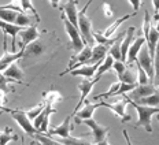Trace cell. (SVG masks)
<instances>
[{"label": "cell", "instance_id": "22", "mask_svg": "<svg viewBox=\"0 0 159 145\" xmlns=\"http://www.w3.org/2000/svg\"><path fill=\"white\" fill-rule=\"evenodd\" d=\"M32 137L37 141V144L36 145H62L59 141H56L55 138H51V137L45 136L44 133H40V131H37L36 134H33Z\"/></svg>", "mask_w": 159, "mask_h": 145}, {"label": "cell", "instance_id": "3", "mask_svg": "<svg viewBox=\"0 0 159 145\" xmlns=\"http://www.w3.org/2000/svg\"><path fill=\"white\" fill-rule=\"evenodd\" d=\"M91 55H92V47H89V45L85 44L84 48H82L81 51L77 52L74 56H71V60H70V63H69V67L66 68L63 72H61V75L67 74L69 71L74 70V68L80 67V66L89 64V60H91Z\"/></svg>", "mask_w": 159, "mask_h": 145}, {"label": "cell", "instance_id": "35", "mask_svg": "<svg viewBox=\"0 0 159 145\" xmlns=\"http://www.w3.org/2000/svg\"><path fill=\"white\" fill-rule=\"evenodd\" d=\"M112 68L115 70L117 77L119 78L122 75V72L125 71V68H126V64H125V62H122V60H114V63H112Z\"/></svg>", "mask_w": 159, "mask_h": 145}, {"label": "cell", "instance_id": "28", "mask_svg": "<svg viewBox=\"0 0 159 145\" xmlns=\"http://www.w3.org/2000/svg\"><path fill=\"white\" fill-rule=\"evenodd\" d=\"M19 3H21V7H22V11L24 12H32L33 15H34L36 18V22H40V15L37 12V10L34 8V6H33V2L32 0H19Z\"/></svg>", "mask_w": 159, "mask_h": 145}, {"label": "cell", "instance_id": "31", "mask_svg": "<svg viewBox=\"0 0 159 145\" xmlns=\"http://www.w3.org/2000/svg\"><path fill=\"white\" fill-rule=\"evenodd\" d=\"M136 67H137V84H140V85H145V84H150V82H152L150 80V77L147 75V72H145V70L143 67H141L140 64H139V62L136 60Z\"/></svg>", "mask_w": 159, "mask_h": 145}, {"label": "cell", "instance_id": "30", "mask_svg": "<svg viewBox=\"0 0 159 145\" xmlns=\"http://www.w3.org/2000/svg\"><path fill=\"white\" fill-rule=\"evenodd\" d=\"M15 25H18V26H21V28H25V26H30L32 25V18H30V15L28 14V12H18V15H16V18H15V22H14Z\"/></svg>", "mask_w": 159, "mask_h": 145}, {"label": "cell", "instance_id": "36", "mask_svg": "<svg viewBox=\"0 0 159 145\" xmlns=\"http://www.w3.org/2000/svg\"><path fill=\"white\" fill-rule=\"evenodd\" d=\"M102 10H103V15L106 18H112L114 16V10H112V7L108 3H103L102 4Z\"/></svg>", "mask_w": 159, "mask_h": 145}, {"label": "cell", "instance_id": "18", "mask_svg": "<svg viewBox=\"0 0 159 145\" xmlns=\"http://www.w3.org/2000/svg\"><path fill=\"white\" fill-rule=\"evenodd\" d=\"M3 74H4L6 77H7L8 80H11V81H22L24 80V77H25L24 70L19 67L18 60L12 62L10 66H7V68L3 71Z\"/></svg>", "mask_w": 159, "mask_h": 145}, {"label": "cell", "instance_id": "15", "mask_svg": "<svg viewBox=\"0 0 159 145\" xmlns=\"http://www.w3.org/2000/svg\"><path fill=\"white\" fill-rule=\"evenodd\" d=\"M0 29L4 32V37L6 36H11V52H15V38L18 36V33L22 30L21 26L15 25V24H8V22H4L0 19Z\"/></svg>", "mask_w": 159, "mask_h": 145}, {"label": "cell", "instance_id": "7", "mask_svg": "<svg viewBox=\"0 0 159 145\" xmlns=\"http://www.w3.org/2000/svg\"><path fill=\"white\" fill-rule=\"evenodd\" d=\"M100 107H107L110 108L111 111H114L115 114L118 115L119 118H121V121L124 122H129L132 119V116L126 112V107H128V101L124 99H121V100L118 101H114V103H106V101H100Z\"/></svg>", "mask_w": 159, "mask_h": 145}, {"label": "cell", "instance_id": "5", "mask_svg": "<svg viewBox=\"0 0 159 145\" xmlns=\"http://www.w3.org/2000/svg\"><path fill=\"white\" fill-rule=\"evenodd\" d=\"M84 123L85 126H88L89 129L92 130V136H93V140H95V144H99L102 143L103 140H106L108 136V131H110V127L107 126H102L96 122L93 118H89V119H84L81 122Z\"/></svg>", "mask_w": 159, "mask_h": 145}, {"label": "cell", "instance_id": "44", "mask_svg": "<svg viewBox=\"0 0 159 145\" xmlns=\"http://www.w3.org/2000/svg\"><path fill=\"white\" fill-rule=\"evenodd\" d=\"M95 145H110V143H108V141H107V138H106V140H103V141H102V143L95 144Z\"/></svg>", "mask_w": 159, "mask_h": 145}, {"label": "cell", "instance_id": "39", "mask_svg": "<svg viewBox=\"0 0 159 145\" xmlns=\"http://www.w3.org/2000/svg\"><path fill=\"white\" fill-rule=\"evenodd\" d=\"M152 84L155 85L158 89H159V70H155V74H154V80H152Z\"/></svg>", "mask_w": 159, "mask_h": 145}, {"label": "cell", "instance_id": "27", "mask_svg": "<svg viewBox=\"0 0 159 145\" xmlns=\"http://www.w3.org/2000/svg\"><path fill=\"white\" fill-rule=\"evenodd\" d=\"M16 15H18V11H14V10H8V8H2V7H0V19H2V21L8 22V24H14Z\"/></svg>", "mask_w": 159, "mask_h": 145}, {"label": "cell", "instance_id": "25", "mask_svg": "<svg viewBox=\"0 0 159 145\" xmlns=\"http://www.w3.org/2000/svg\"><path fill=\"white\" fill-rule=\"evenodd\" d=\"M16 140H18V136L12 134V129L10 126H7L4 131L0 133V145H7L10 141H16Z\"/></svg>", "mask_w": 159, "mask_h": 145}, {"label": "cell", "instance_id": "14", "mask_svg": "<svg viewBox=\"0 0 159 145\" xmlns=\"http://www.w3.org/2000/svg\"><path fill=\"white\" fill-rule=\"evenodd\" d=\"M145 44V37L144 36H137V37L133 38V41H132L130 47L128 49V55H126V62L129 64L134 63L136 59H137V55L139 52H140V49L143 48V45Z\"/></svg>", "mask_w": 159, "mask_h": 145}, {"label": "cell", "instance_id": "19", "mask_svg": "<svg viewBox=\"0 0 159 145\" xmlns=\"http://www.w3.org/2000/svg\"><path fill=\"white\" fill-rule=\"evenodd\" d=\"M102 62H99V63H93V64H84V66H80V67L74 68V70L69 71L71 75H74V77H77V75H81V77H85V78H92L93 75L96 74V70H98L99 64H100Z\"/></svg>", "mask_w": 159, "mask_h": 145}, {"label": "cell", "instance_id": "17", "mask_svg": "<svg viewBox=\"0 0 159 145\" xmlns=\"http://www.w3.org/2000/svg\"><path fill=\"white\" fill-rule=\"evenodd\" d=\"M108 48H110L108 44H95L93 47H92V55H91L89 64L103 62V59L107 56V54H108Z\"/></svg>", "mask_w": 159, "mask_h": 145}, {"label": "cell", "instance_id": "37", "mask_svg": "<svg viewBox=\"0 0 159 145\" xmlns=\"http://www.w3.org/2000/svg\"><path fill=\"white\" fill-rule=\"evenodd\" d=\"M154 70H159V40H158L155 54H154Z\"/></svg>", "mask_w": 159, "mask_h": 145}, {"label": "cell", "instance_id": "34", "mask_svg": "<svg viewBox=\"0 0 159 145\" xmlns=\"http://www.w3.org/2000/svg\"><path fill=\"white\" fill-rule=\"evenodd\" d=\"M10 82H11V80H8V78L0 71V90H2L3 93H8L10 92V86H8Z\"/></svg>", "mask_w": 159, "mask_h": 145}, {"label": "cell", "instance_id": "26", "mask_svg": "<svg viewBox=\"0 0 159 145\" xmlns=\"http://www.w3.org/2000/svg\"><path fill=\"white\" fill-rule=\"evenodd\" d=\"M137 103L144 105H151V107H159V89H157V92H154L150 96L140 99Z\"/></svg>", "mask_w": 159, "mask_h": 145}, {"label": "cell", "instance_id": "29", "mask_svg": "<svg viewBox=\"0 0 159 145\" xmlns=\"http://www.w3.org/2000/svg\"><path fill=\"white\" fill-rule=\"evenodd\" d=\"M56 141H59L62 145H93L88 141L82 140V138H75V137H67V138H56Z\"/></svg>", "mask_w": 159, "mask_h": 145}, {"label": "cell", "instance_id": "1", "mask_svg": "<svg viewBox=\"0 0 159 145\" xmlns=\"http://www.w3.org/2000/svg\"><path fill=\"white\" fill-rule=\"evenodd\" d=\"M125 97V100L128 101L129 104H132L133 107L136 108L139 114V121L136 122L134 127H144L147 133H152V125H151V118L152 115L155 114H159V107H151V105H144V104H140L137 101H133L130 100L126 94H122Z\"/></svg>", "mask_w": 159, "mask_h": 145}, {"label": "cell", "instance_id": "45", "mask_svg": "<svg viewBox=\"0 0 159 145\" xmlns=\"http://www.w3.org/2000/svg\"><path fill=\"white\" fill-rule=\"evenodd\" d=\"M0 133H2V131H0Z\"/></svg>", "mask_w": 159, "mask_h": 145}, {"label": "cell", "instance_id": "2", "mask_svg": "<svg viewBox=\"0 0 159 145\" xmlns=\"http://www.w3.org/2000/svg\"><path fill=\"white\" fill-rule=\"evenodd\" d=\"M61 18H62V22H63L65 30H66V33H67L70 41H71V47H73V49H74L75 54H77V52L81 51V49L84 48V45H85V42H84V40H82V37H81V33H80L77 26H74L67 18H66L63 12H62Z\"/></svg>", "mask_w": 159, "mask_h": 145}, {"label": "cell", "instance_id": "33", "mask_svg": "<svg viewBox=\"0 0 159 145\" xmlns=\"http://www.w3.org/2000/svg\"><path fill=\"white\" fill-rule=\"evenodd\" d=\"M44 107H45V103H40L39 105H36V107H33V108H30L29 111H25L26 112V115H28V118L30 119L32 122H33V119H34L37 115L41 112L43 110H44Z\"/></svg>", "mask_w": 159, "mask_h": 145}, {"label": "cell", "instance_id": "40", "mask_svg": "<svg viewBox=\"0 0 159 145\" xmlns=\"http://www.w3.org/2000/svg\"><path fill=\"white\" fill-rule=\"evenodd\" d=\"M154 21H155V26H154V28L159 32V12H155V15H154Z\"/></svg>", "mask_w": 159, "mask_h": 145}, {"label": "cell", "instance_id": "8", "mask_svg": "<svg viewBox=\"0 0 159 145\" xmlns=\"http://www.w3.org/2000/svg\"><path fill=\"white\" fill-rule=\"evenodd\" d=\"M98 82V80L96 78H93V80H84V81H81L80 84L77 85V88L80 89V92H81V97H80V100H78V104L75 105V108H74V111L71 112V115H74L77 111L80 110V108L84 105L85 103V100H87V97L89 96V93L92 92V89H93L95 86V84Z\"/></svg>", "mask_w": 159, "mask_h": 145}, {"label": "cell", "instance_id": "41", "mask_svg": "<svg viewBox=\"0 0 159 145\" xmlns=\"http://www.w3.org/2000/svg\"><path fill=\"white\" fill-rule=\"evenodd\" d=\"M122 134H124L125 140H126V144H128V145H132V141H130V138H129V133H128V130H124V131H122Z\"/></svg>", "mask_w": 159, "mask_h": 145}, {"label": "cell", "instance_id": "38", "mask_svg": "<svg viewBox=\"0 0 159 145\" xmlns=\"http://www.w3.org/2000/svg\"><path fill=\"white\" fill-rule=\"evenodd\" d=\"M129 3H130V6L133 7V12H137L139 10H140L141 4H143V0H129Z\"/></svg>", "mask_w": 159, "mask_h": 145}, {"label": "cell", "instance_id": "23", "mask_svg": "<svg viewBox=\"0 0 159 145\" xmlns=\"http://www.w3.org/2000/svg\"><path fill=\"white\" fill-rule=\"evenodd\" d=\"M43 97H44V101L47 104H56V103H61V101L63 100L62 94L59 93L58 90L44 92V93H43Z\"/></svg>", "mask_w": 159, "mask_h": 145}, {"label": "cell", "instance_id": "4", "mask_svg": "<svg viewBox=\"0 0 159 145\" xmlns=\"http://www.w3.org/2000/svg\"><path fill=\"white\" fill-rule=\"evenodd\" d=\"M10 114H11L12 119H14L16 123L19 125V127H21V129L24 130L26 134H29V136H33V134L37 133L36 127L33 126V122L28 118V115H26L25 111H21V110H10Z\"/></svg>", "mask_w": 159, "mask_h": 145}, {"label": "cell", "instance_id": "6", "mask_svg": "<svg viewBox=\"0 0 159 145\" xmlns=\"http://www.w3.org/2000/svg\"><path fill=\"white\" fill-rule=\"evenodd\" d=\"M136 60L139 62V64L141 66V67L145 70L147 72V75L150 77V80L152 81L154 80V74H155V70H154V60H152L150 52H148V48L147 45H143V48L140 49V52H139L137 55V59Z\"/></svg>", "mask_w": 159, "mask_h": 145}, {"label": "cell", "instance_id": "12", "mask_svg": "<svg viewBox=\"0 0 159 145\" xmlns=\"http://www.w3.org/2000/svg\"><path fill=\"white\" fill-rule=\"evenodd\" d=\"M71 118L73 115H67V116L65 118V121L62 122L59 126L54 127V129L48 130V136H58V137H62V138H67L70 137V131L74 129V126H71Z\"/></svg>", "mask_w": 159, "mask_h": 145}, {"label": "cell", "instance_id": "11", "mask_svg": "<svg viewBox=\"0 0 159 145\" xmlns=\"http://www.w3.org/2000/svg\"><path fill=\"white\" fill-rule=\"evenodd\" d=\"M100 107V103H89L88 101V99L85 100V103H84V107L82 108H80V110L75 112L73 116H75V123L80 125L84 119H89V118H93V112L98 108Z\"/></svg>", "mask_w": 159, "mask_h": 145}, {"label": "cell", "instance_id": "20", "mask_svg": "<svg viewBox=\"0 0 159 145\" xmlns=\"http://www.w3.org/2000/svg\"><path fill=\"white\" fill-rule=\"evenodd\" d=\"M44 51H45V45L37 38V40H34L33 42H30L29 45H26V47H25L24 58H28V56H40V55L44 54Z\"/></svg>", "mask_w": 159, "mask_h": 145}, {"label": "cell", "instance_id": "21", "mask_svg": "<svg viewBox=\"0 0 159 145\" xmlns=\"http://www.w3.org/2000/svg\"><path fill=\"white\" fill-rule=\"evenodd\" d=\"M136 14V12H133V14H129V15H125V16H122V18H119V19H117V21H114V24H111L110 26H108L107 29L104 30V33H103V36L104 37H107V38H111L112 36H114V33L117 32V29L121 26L122 24H124L125 21H128L129 18H132Z\"/></svg>", "mask_w": 159, "mask_h": 145}, {"label": "cell", "instance_id": "24", "mask_svg": "<svg viewBox=\"0 0 159 145\" xmlns=\"http://www.w3.org/2000/svg\"><path fill=\"white\" fill-rule=\"evenodd\" d=\"M136 80H137V75H136V71L133 67H128L125 68V71L122 72V75L118 78V81L121 82H128V84H133V82H136Z\"/></svg>", "mask_w": 159, "mask_h": 145}, {"label": "cell", "instance_id": "10", "mask_svg": "<svg viewBox=\"0 0 159 145\" xmlns=\"http://www.w3.org/2000/svg\"><path fill=\"white\" fill-rule=\"evenodd\" d=\"M157 86H155L152 82H150V84H145V85H137L133 90L129 92V94H126V96L130 99V100L133 101H139L140 99L143 97H147L150 96V94H152L154 92H157Z\"/></svg>", "mask_w": 159, "mask_h": 145}, {"label": "cell", "instance_id": "16", "mask_svg": "<svg viewBox=\"0 0 159 145\" xmlns=\"http://www.w3.org/2000/svg\"><path fill=\"white\" fill-rule=\"evenodd\" d=\"M62 12L65 16L71 22L74 26H77V18H78V10H77V2L75 0H67L62 7ZM78 28V26H77Z\"/></svg>", "mask_w": 159, "mask_h": 145}, {"label": "cell", "instance_id": "43", "mask_svg": "<svg viewBox=\"0 0 159 145\" xmlns=\"http://www.w3.org/2000/svg\"><path fill=\"white\" fill-rule=\"evenodd\" d=\"M59 2H61V0H49V4H51V7H54V8H58V6H59Z\"/></svg>", "mask_w": 159, "mask_h": 145}, {"label": "cell", "instance_id": "32", "mask_svg": "<svg viewBox=\"0 0 159 145\" xmlns=\"http://www.w3.org/2000/svg\"><path fill=\"white\" fill-rule=\"evenodd\" d=\"M121 82V81H119ZM137 86V82H133V84H128V82H121L119 84V88L115 93V96H122V94H126L129 92H132L133 89Z\"/></svg>", "mask_w": 159, "mask_h": 145}, {"label": "cell", "instance_id": "13", "mask_svg": "<svg viewBox=\"0 0 159 145\" xmlns=\"http://www.w3.org/2000/svg\"><path fill=\"white\" fill-rule=\"evenodd\" d=\"M18 34H19V38H21V42H19L21 49H25L26 45H29L30 42H33L34 40H37V38L40 37V33H39L37 26L36 25H30L29 28L22 29Z\"/></svg>", "mask_w": 159, "mask_h": 145}, {"label": "cell", "instance_id": "42", "mask_svg": "<svg viewBox=\"0 0 159 145\" xmlns=\"http://www.w3.org/2000/svg\"><path fill=\"white\" fill-rule=\"evenodd\" d=\"M152 6H154L155 12H159V0H152Z\"/></svg>", "mask_w": 159, "mask_h": 145}, {"label": "cell", "instance_id": "9", "mask_svg": "<svg viewBox=\"0 0 159 145\" xmlns=\"http://www.w3.org/2000/svg\"><path fill=\"white\" fill-rule=\"evenodd\" d=\"M3 45H4V54L0 58V71H4L6 68H7V66H10L12 62L22 59L24 58V54H25V49H19L18 52H8L7 40H6V38H4V44Z\"/></svg>", "mask_w": 159, "mask_h": 145}]
</instances>
